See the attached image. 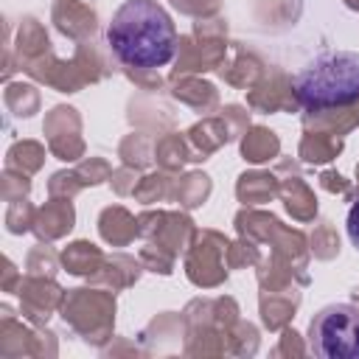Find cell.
Returning a JSON list of instances; mask_svg holds the SVG:
<instances>
[{"instance_id":"277c9868","label":"cell","mask_w":359,"mask_h":359,"mask_svg":"<svg viewBox=\"0 0 359 359\" xmlns=\"http://www.w3.org/2000/svg\"><path fill=\"white\" fill-rule=\"evenodd\" d=\"M348 238H351V244L359 250V199L351 205V210H348Z\"/></svg>"},{"instance_id":"6da1fadb","label":"cell","mask_w":359,"mask_h":359,"mask_svg":"<svg viewBox=\"0 0 359 359\" xmlns=\"http://www.w3.org/2000/svg\"><path fill=\"white\" fill-rule=\"evenodd\" d=\"M107 45L129 67H160L177 50V28L157 0H126L107 25Z\"/></svg>"},{"instance_id":"7a4b0ae2","label":"cell","mask_w":359,"mask_h":359,"mask_svg":"<svg viewBox=\"0 0 359 359\" xmlns=\"http://www.w3.org/2000/svg\"><path fill=\"white\" fill-rule=\"evenodd\" d=\"M294 98L309 109L342 107L359 98V53L325 50L314 56L292 81Z\"/></svg>"},{"instance_id":"3957f363","label":"cell","mask_w":359,"mask_h":359,"mask_svg":"<svg viewBox=\"0 0 359 359\" xmlns=\"http://www.w3.org/2000/svg\"><path fill=\"white\" fill-rule=\"evenodd\" d=\"M309 345L323 359H359V306H323L309 323Z\"/></svg>"}]
</instances>
